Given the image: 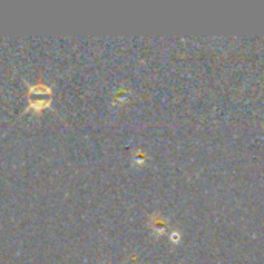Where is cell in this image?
<instances>
[{
  "mask_svg": "<svg viewBox=\"0 0 264 264\" xmlns=\"http://www.w3.org/2000/svg\"><path fill=\"white\" fill-rule=\"evenodd\" d=\"M127 93H128V90L127 88H119V90L116 92V95L113 96V104H117V102H125L127 101Z\"/></svg>",
  "mask_w": 264,
  "mask_h": 264,
  "instance_id": "277c9868",
  "label": "cell"
},
{
  "mask_svg": "<svg viewBox=\"0 0 264 264\" xmlns=\"http://www.w3.org/2000/svg\"><path fill=\"white\" fill-rule=\"evenodd\" d=\"M167 226V221L159 215V213H153L150 216V227L156 232V233H162L164 229Z\"/></svg>",
  "mask_w": 264,
  "mask_h": 264,
  "instance_id": "3957f363",
  "label": "cell"
},
{
  "mask_svg": "<svg viewBox=\"0 0 264 264\" xmlns=\"http://www.w3.org/2000/svg\"><path fill=\"white\" fill-rule=\"evenodd\" d=\"M25 85H26V98L28 99H31L33 95H50V98L53 96V88L50 85H47L42 79H39V82L34 85L28 83V82H25Z\"/></svg>",
  "mask_w": 264,
  "mask_h": 264,
  "instance_id": "6da1fadb",
  "label": "cell"
},
{
  "mask_svg": "<svg viewBox=\"0 0 264 264\" xmlns=\"http://www.w3.org/2000/svg\"><path fill=\"white\" fill-rule=\"evenodd\" d=\"M145 159H147V155H145L144 150H141V149L133 150V161H135L136 164H144Z\"/></svg>",
  "mask_w": 264,
  "mask_h": 264,
  "instance_id": "5b68a950",
  "label": "cell"
},
{
  "mask_svg": "<svg viewBox=\"0 0 264 264\" xmlns=\"http://www.w3.org/2000/svg\"><path fill=\"white\" fill-rule=\"evenodd\" d=\"M51 102L53 99H28V105L25 107L23 113H29V111H33L36 114H40L43 110L50 108L51 107Z\"/></svg>",
  "mask_w": 264,
  "mask_h": 264,
  "instance_id": "7a4b0ae2",
  "label": "cell"
}]
</instances>
